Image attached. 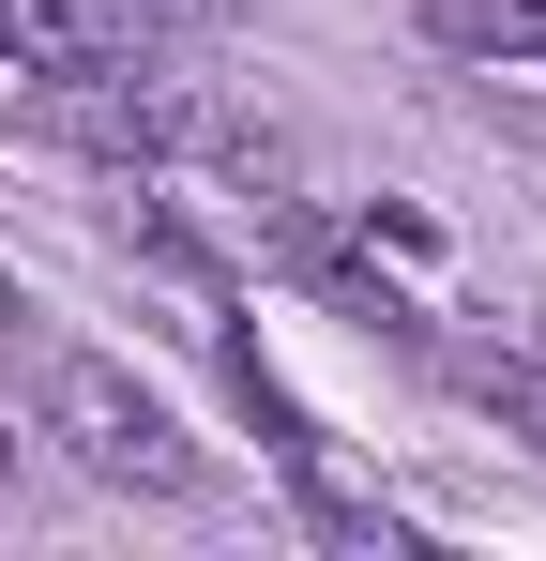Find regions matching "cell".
Returning a JSON list of instances; mask_svg holds the SVG:
<instances>
[{
    "label": "cell",
    "instance_id": "1",
    "mask_svg": "<svg viewBox=\"0 0 546 561\" xmlns=\"http://www.w3.org/2000/svg\"><path fill=\"white\" fill-rule=\"evenodd\" d=\"M46 440H61L91 485H122V501H197V485H213V456L182 440V410L152 394V379L91 365V350L46 365Z\"/></svg>",
    "mask_w": 546,
    "mask_h": 561
},
{
    "label": "cell",
    "instance_id": "2",
    "mask_svg": "<svg viewBox=\"0 0 546 561\" xmlns=\"http://www.w3.org/2000/svg\"><path fill=\"white\" fill-rule=\"evenodd\" d=\"M425 46H455V61H546V0H425Z\"/></svg>",
    "mask_w": 546,
    "mask_h": 561
}]
</instances>
